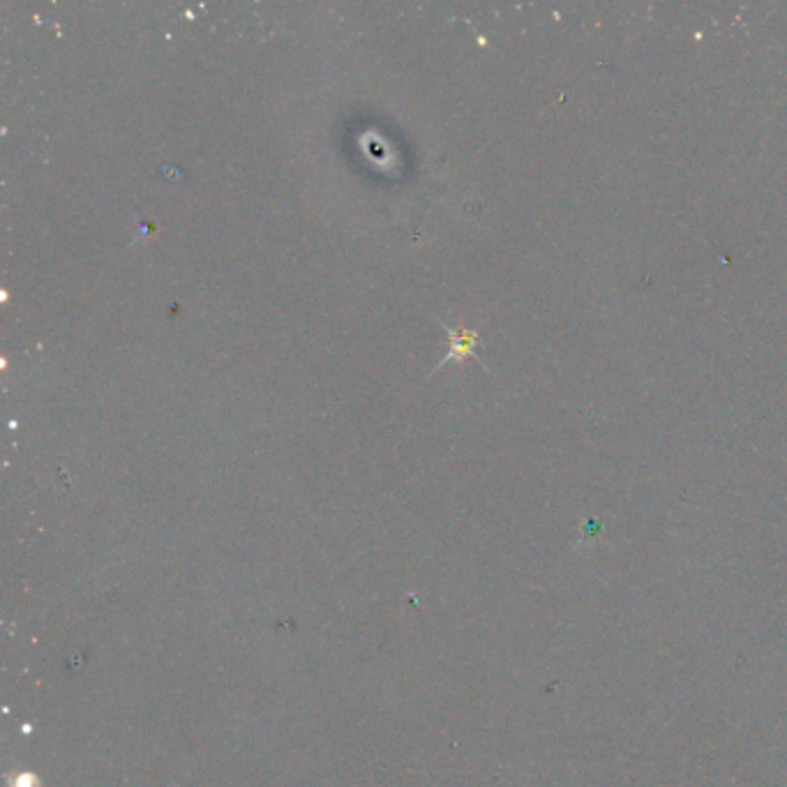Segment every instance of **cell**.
I'll return each instance as SVG.
<instances>
[{
	"mask_svg": "<svg viewBox=\"0 0 787 787\" xmlns=\"http://www.w3.org/2000/svg\"><path fill=\"white\" fill-rule=\"evenodd\" d=\"M476 340L478 335L474 331H451V354H448L444 361H451V358H464V356H476L474 354V347H476Z\"/></svg>",
	"mask_w": 787,
	"mask_h": 787,
	"instance_id": "6da1fadb",
	"label": "cell"
}]
</instances>
